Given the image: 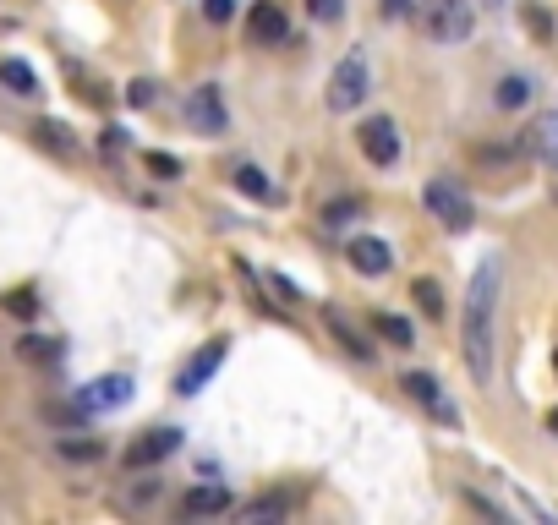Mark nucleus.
Masks as SVG:
<instances>
[{"instance_id":"obj_4","label":"nucleus","mask_w":558,"mask_h":525,"mask_svg":"<svg viewBox=\"0 0 558 525\" xmlns=\"http://www.w3.org/2000/svg\"><path fill=\"white\" fill-rule=\"evenodd\" d=\"M367 88H372V72H367V55L362 50H351L340 66H334V77H329V93H323V104H329L334 115H351L356 104L367 99Z\"/></svg>"},{"instance_id":"obj_30","label":"nucleus","mask_w":558,"mask_h":525,"mask_svg":"<svg viewBox=\"0 0 558 525\" xmlns=\"http://www.w3.org/2000/svg\"><path fill=\"white\" fill-rule=\"evenodd\" d=\"M126 104H132V110H148V104H154V83H132L126 88Z\"/></svg>"},{"instance_id":"obj_15","label":"nucleus","mask_w":558,"mask_h":525,"mask_svg":"<svg viewBox=\"0 0 558 525\" xmlns=\"http://www.w3.org/2000/svg\"><path fill=\"white\" fill-rule=\"evenodd\" d=\"M33 143L50 148V154H61V159H72V154H77L72 126H61V121H39V126H33Z\"/></svg>"},{"instance_id":"obj_8","label":"nucleus","mask_w":558,"mask_h":525,"mask_svg":"<svg viewBox=\"0 0 558 525\" xmlns=\"http://www.w3.org/2000/svg\"><path fill=\"white\" fill-rule=\"evenodd\" d=\"M400 389L411 394V400L422 405V411H433V416H438V422H444V427H460V411H455V405H449L444 383H438L433 372H405V378H400Z\"/></svg>"},{"instance_id":"obj_33","label":"nucleus","mask_w":558,"mask_h":525,"mask_svg":"<svg viewBox=\"0 0 558 525\" xmlns=\"http://www.w3.org/2000/svg\"><path fill=\"white\" fill-rule=\"evenodd\" d=\"M548 433H553V438H558V411H553V416H548Z\"/></svg>"},{"instance_id":"obj_16","label":"nucleus","mask_w":558,"mask_h":525,"mask_svg":"<svg viewBox=\"0 0 558 525\" xmlns=\"http://www.w3.org/2000/svg\"><path fill=\"white\" fill-rule=\"evenodd\" d=\"M0 83H6L11 93H39V77H33V66L28 61H17V55H0Z\"/></svg>"},{"instance_id":"obj_23","label":"nucleus","mask_w":558,"mask_h":525,"mask_svg":"<svg viewBox=\"0 0 558 525\" xmlns=\"http://www.w3.org/2000/svg\"><path fill=\"white\" fill-rule=\"evenodd\" d=\"M143 170L159 175V181H181V159L176 154H159V148H148V154H143Z\"/></svg>"},{"instance_id":"obj_28","label":"nucleus","mask_w":558,"mask_h":525,"mask_svg":"<svg viewBox=\"0 0 558 525\" xmlns=\"http://www.w3.org/2000/svg\"><path fill=\"white\" fill-rule=\"evenodd\" d=\"M203 17H208V22H219V28H225V22L236 17V0H203Z\"/></svg>"},{"instance_id":"obj_5","label":"nucleus","mask_w":558,"mask_h":525,"mask_svg":"<svg viewBox=\"0 0 558 525\" xmlns=\"http://www.w3.org/2000/svg\"><path fill=\"white\" fill-rule=\"evenodd\" d=\"M181 115H186V126L203 132V137H219L230 126V110H225V93H219V83H197L192 93H186Z\"/></svg>"},{"instance_id":"obj_31","label":"nucleus","mask_w":558,"mask_h":525,"mask_svg":"<svg viewBox=\"0 0 558 525\" xmlns=\"http://www.w3.org/2000/svg\"><path fill=\"white\" fill-rule=\"evenodd\" d=\"M383 17H389V22H400V17H411V11H416V0H383Z\"/></svg>"},{"instance_id":"obj_34","label":"nucleus","mask_w":558,"mask_h":525,"mask_svg":"<svg viewBox=\"0 0 558 525\" xmlns=\"http://www.w3.org/2000/svg\"><path fill=\"white\" fill-rule=\"evenodd\" d=\"M553 367H558V350H553Z\"/></svg>"},{"instance_id":"obj_11","label":"nucleus","mask_w":558,"mask_h":525,"mask_svg":"<svg viewBox=\"0 0 558 525\" xmlns=\"http://www.w3.org/2000/svg\"><path fill=\"white\" fill-rule=\"evenodd\" d=\"M247 33H252V44H285L290 39L285 6H279V0H258V6H252V17H247Z\"/></svg>"},{"instance_id":"obj_21","label":"nucleus","mask_w":558,"mask_h":525,"mask_svg":"<svg viewBox=\"0 0 558 525\" xmlns=\"http://www.w3.org/2000/svg\"><path fill=\"white\" fill-rule=\"evenodd\" d=\"M372 329H378L389 345H400V350H411V340H416V334H411V323H405V318H394V312H378V318H372Z\"/></svg>"},{"instance_id":"obj_6","label":"nucleus","mask_w":558,"mask_h":525,"mask_svg":"<svg viewBox=\"0 0 558 525\" xmlns=\"http://www.w3.org/2000/svg\"><path fill=\"white\" fill-rule=\"evenodd\" d=\"M126 400H132V378H126V372H104V378H88L83 389H77V411L83 416H110V411H121Z\"/></svg>"},{"instance_id":"obj_2","label":"nucleus","mask_w":558,"mask_h":525,"mask_svg":"<svg viewBox=\"0 0 558 525\" xmlns=\"http://www.w3.org/2000/svg\"><path fill=\"white\" fill-rule=\"evenodd\" d=\"M422 33L433 44H465L476 28V6L471 0H422Z\"/></svg>"},{"instance_id":"obj_25","label":"nucleus","mask_w":558,"mask_h":525,"mask_svg":"<svg viewBox=\"0 0 558 525\" xmlns=\"http://www.w3.org/2000/svg\"><path fill=\"white\" fill-rule=\"evenodd\" d=\"M356 214H362V203H356V197H351V203H329V208H323V225H329V230H345Z\"/></svg>"},{"instance_id":"obj_7","label":"nucleus","mask_w":558,"mask_h":525,"mask_svg":"<svg viewBox=\"0 0 558 525\" xmlns=\"http://www.w3.org/2000/svg\"><path fill=\"white\" fill-rule=\"evenodd\" d=\"M356 143H362V154H367V165H378V170H389V165H400V126L389 121V115H367L362 121V132H356Z\"/></svg>"},{"instance_id":"obj_10","label":"nucleus","mask_w":558,"mask_h":525,"mask_svg":"<svg viewBox=\"0 0 558 525\" xmlns=\"http://www.w3.org/2000/svg\"><path fill=\"white\" fill-rule=\"evenodd\" d=\"M181 427H154V433H143L126 449V471H143V465H159V460H170V454L181 449Z\"/></svg>"},{"instance_id":"obj_20","label":"nucleus","mask_w":558,"mask_h":525,"mask_svg":"<svg viewBox=\"0 0 558 525\" xmlns=\"http://www.w3.org/2000/svg\"><path fill=\"white\" fill-rule=\"evenodd\" d=\"M285 515H290V498H258V504L241 509L247 525H269V520H285Z\"/></svg>"},{"instance_id":"obj_22","label":"nucleus","mask_w":558,"mask_h":525,"mask_svg":"<svg viewBox=\"0 0 558 525\" xmlns=\"http://www.w3.org/2000/svg\"><path fill=\"white\" fill-rule=\"evenodd\" d=\"M493 99H498V110H520V104H531V77H504Z\"/></svg>"},{"instance_id":"obj_1","label":"nucleus","mask_w":558,"mask_h":525,"mask_svg":"<svg viewBox=\"0 0 558 525\" xmlns=\"http://www.w3.org/2000/svg\"><path fill=\"white\" fill-rule=\"evenodd\" d=\"M498 290H504V258L487 252L471 274V290H465V312H460V350L465 367H471L476 383L493 378V323H498Z\"/></svg>"},{"instance_id":"obj_12","label":"nucleus","mask_w":558,"mask_h":525,"mask_svg":"<svg viewBox=\"0 0 558 525\" xmlns=\"http://www.w3.org/2000/svg\"><path fill=\"white\" fill-rule=\"evenodd\" d=\"M225 509H230V493L219 482H197L181 493V515H192V520H219Z\"/></svg>"},{"instance_id":"obj_35","label":"nucleus","mask_w":558,"mask_h":525,"mask_svg":"<svg viewBox=\"0 0 558 525\" xmlns=\"http://www.w3.org/2000/svg\"><path fill=\"white\" fill-rule=\"evenodd\" d=\"M487 6H498V0H487Z\"/></svg>"},{"instance_id":"obj_26","label":"nucleus","mask_w":558,"mask_h":525,"mask_svg":"<svg viewBox=\"0 0 558 525\" xmlns=\"http://www.w3.org/2000/svg\"><path fill=\"white\" fill-rule=\"evenodd\" d=\"M17 350H22L28 361H55V356H61V345H55V340H39V334H28Z\"/></svg>"},{"instance_id":"obj_13","label":"nucleus","mask_w":558,"mask_h":525,"mask_svg":"<svg viewBox=\"0 0 558 525\" xmlns=\"http://www.w3.org/2000/svg\"><path fill=\"white\" fill-rule=\"evenodd\" d=\"M323 323H329V334H334V340H340V350H345V356H356V361H372V356H378V350H372V340H367L362 329H356L351 318H345L340 307H323Z\"/></svg>"},{"instance_id":"obj_19","label":"nucleus","mask_w":558,"mask_h":525,"mask_svg":"<svg viewBox=\"0 0 558 525\" xmlns=\"http://www.w3.org/2000/svg\"><path fill=\"white\" fill-rule=\"evenodd\" d=\"M236 192H241V197H258V203H269V197H274V181H269L258 165H241V170H236Z\"/></svg>"},{"instance_id":"obj_3","label":"nucleus","mask_w":558,"mask_h":525,"mask_svg":"<svg viewBox=\"0 0 558 525\" xmlns=\"http://www.w3.org/2000/svg\"><path fill=\"white\" fill-rule=\"evenodd\" d=\"M422 203H427V214L433 219H444V230H471V219H476V208H471V197H465V186L460 181H449V175H433V181L422 186Z\"/></svg>"},{"instance_id":"obj_27","label":"nucleus","mask_w":558,"mask_h":525,"mask_svg":"<svg viewBox=\"0 0 558 525\" xmlns=\"http://www.w3.org/2000/svg\"><path fill=\"white\" fill-rule=\"evenodd\" d=\"M0 307H6L11 318H33V312H39V307H33V290H11V296L0 301Z\"/></svg>"},{"instance_id":"obj_18","label":"nucleus","mask_w":558,"mask_h":525,"mask_svg":"<svg viewBox=\"0 0 558 525\" xmlns=\"http://www.w3.org/2000/svg\"><path fill=\"white\" fill-rule=\"evenodd\" d=\"M537 154H542V165L558 175V110H548L537 121Z\"/></svg>"},{"instance_id":"obj_14","label":"nucleus","mask_w":558,"mask_h":525,"mask_svg":"<svg viewBox=\"0 0 558 525\" xmlns=\"http://www.w3.org/2000/svg\"><path fill=\"white\" fill-rule=\"evenodd\" d=\"M351 263H356V274L378 279V274H389L394 252H389V241H378V236H351Z\"/></svg>"},{"instance_id":"obj_9","label":"nucleus","mask_w":558,"mask_h":525,"mask_svg":"<svg viewBox=\"0 0 558 525\" xmlns=\"http://www.w3.org/2000/svg\"><path fill=\"white\" fill-rule=\"evenodd\" d=\"M225 350H230V340H208V345L176 372V394H203V383L214 378L219 367H225Z\"/></svg>"},{"instance_id":"obj_17","label":"nucleus","mask_w":558,"mask_h":525,"mask_svg":"<svg viewBox=\"0 0 558 525\" xmlns=\"http://www.w3.org/2000/svg\"><path fill=\"white\" fill-rule=\"evenodd\" d=\"M411 301H416V307H422V318H433V323L449 312V307H444V285H438V279H427V274L411 285Z\"/></svg>"},{"instance_id":"obj_24","label":"nucleus","mask_w":558,"mask_h":525,"mask_svg":"<svg viewBox=\"0 0 558 525\" xmlns=\"http://www.w3.org/2000/svg\"><path fill=\"white\" fill-rule=\"evenodd\" d=\"M61 454H66V460H99L104 443L99 438H61Z\"/></svg>"},{"instance_id":"obj_29","label":"nucleus","mask_w":558,"mask_h":525,"mask_svg":"<svg viewBox=\"0 0 558 525\" xmlns=\"http://www.w3.org/2000/svg\"><path fill=\"white\" fill-rule=\"evenodd\" d=\"M307 11L318 22H340V11H345V0H307Z\"/></svg>"},{"instance_id":"obj_32","label":"nucleus","mask_w":558,"mask_h":525,"mask_svg":"<svg viewBox=\"0 0 558 525\" xmlns=\"http://www.w3.org/2000/svg\"><path fill=\"white\" fill-rule=\"evenodd\" d=\"M526 22H531V28H537V33H542V39H548V33H553V22H548V17H542V11H537V6H526Z\"/></svg>"}]
</instances>
